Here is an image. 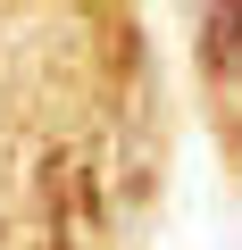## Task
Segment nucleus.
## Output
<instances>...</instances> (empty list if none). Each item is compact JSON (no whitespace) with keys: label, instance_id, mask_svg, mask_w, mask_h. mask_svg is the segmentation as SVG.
<instances>
[{"label":"nucleus","instance_id":"1","mask_svg":"<svg viewBox=\"0 0 242 250\" xmlns=\"http://www.w3.org/2000/svg\"><path fill=\"white\" fill-rule=\"evenodd\" d=\"M200 67H209L217 117L242 125V0H200Z\"/></svg>","mask_w":242,"mask_h":250}]
</instances>
